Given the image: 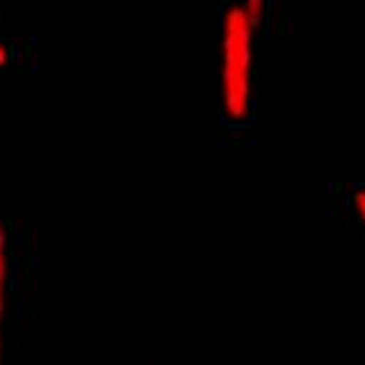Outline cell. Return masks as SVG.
Segmentation results:
<instances>
[{"label":"cell","instance_id":"6da1fadb","mask_svg":"<svg viewBox=\"0 0 365 365\" xmlns=\"http://www.w3.org/2000/svg\"><path fill=\"white\" fill-rule=\"evenodd\" d=\"M258 26L242 3L222 14V117L231 128L254 119V39Z\"/></svg>","mask_w":365,"mask_h":365},{"label":"cell","instance_id":"7a4b0ae2","mask_svg":"<svg viewBox=\"0 0 365 365\" xmlns=\"http://www.w3.org/2000/svg\"><path fill=\"white\" fill-rule=\"evenodd\" d=\"M9 299V231L7 224L0 220V327L7 315Z\"/></svg>","mask_w":365,"mask_h":365},{"label":"cell","instance_id":"3957f363","mask_svg":"<svg viewBox=\"0 0 365 365\" xmlns=\"http://www.w3.org/2000/svg\"><path fill=\"white\" fill-rule=\"evenodd\" d=\"M347 203H349V210L354 212V217L359 220V224L365 228V185L351 190Z\"/></svg>","mask_w":365,"mask_h":365},{"label":"cell","instance_id":"277c9868","mask_svg":"<svg viewBox=\"0 0 365 365\" xmlns=\"http://www.w3.org/2000/svg\"><path fill=\"white\" fill-rule=\"evenodd\" d=\"M245 9L249 11L251 21L256 23V26L260 28L262 19H265V9H267V0H242Z\"/></svg>","mask_w":365,"mask_h":365},{"label":"cell","instance_id":"5b68a950","mask_svg":"<svg viewBox=\"0 0 365 365\" xmlns=\"http://www.w3.org/2000/svg\"><path fill=\"white\" fill-rule=\"evenodd\" d=\"M11 62V51H9V46L0 39V68H7Z\"/></svg>","mask_w":365,"mask_h":365},{"label":"cell","instance_id":"8992f818","mask_svg":"<svg viewBox=\"0 0 365 365\" xmlns=\"http://www.w3.org/2000/svg\"><path fill=\"white\" fill-rule=\"evenodd\" d=\"M3 351H5V338L0 334V363H3Z\"/></svg>","mask_w":365,"mask_h":365}]
</instances>
